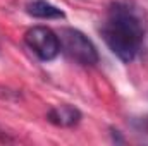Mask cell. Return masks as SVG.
<instances>
[{
    "label": "cell",
    "mask_w": 148,
    "mask_h": 146,
    "mask_svg": "<svg viewBox=\"0 0 148 146\" xmlns=\"http://www.w3.org/2000/svg\"><path fill=\"white\" fill-rule=\"evenodd\" d=\"M100 33L112 53L119 60L129 64L136 59L143 43V14L129 2H115L109 7Z\"/></svg>",
    "instance_id": "6da1fadb"
},
{
    "label": "cell",
    "mask_w": 148,
    "mask_h": 146,
    "mask_svg": "<svg viewBox=\"0 0 148 146\" xmlns=\"http://www.w3.org/2000/svg\"><path fill=\"white\" fill-rule=\"evenodd\" d=\"M60 50L81 65L98 64V50L93 41L76 28H62L59 31Z\"/></svg>",
    "instance_id": "7a4b0ae2"
},
{
    "label": "cell",
    "mask_w": 148,
    "mask_h": 146,
    "mask_svg": "<svg viewBox=\"0 0 148 146\" xmlns=\"http://www.w3.org/2000/svg\"><path fill=\"white\" fill-rule=\"evenodd\" d=\"M24 43L40 60L50 62L60 52L59 35L47 26H33L24 33Z\"/></svg>",
    "instance_id": "3957f363"
},
{
    "label": "cell",
    "mask_w": 148,
    "mask_h": 146,
    "mask_svg": "<svg viewBox=\"0 0 148 146\" xmlns=\"http://www.w3.org/2000/svg\"><path fill=\"white\" fill-rule=\"evenodd\" d=\"M47 119H48V122H52L53 126H59V127H74L81 122V112L73 105L64 103V105L52 107L47 113Z\"/></svg>",
    "instance_id": "277c9868"
},
{
    "label": "cell",
    "mask_w": 148,
    "mask_h": 146,
    "mask_svg": "<svg viewBox=\"0 0 148 146\" xmlns=\"http://www.w3.org/2000/svg\"><path fill=\"white\" fill-rule=\"evenodd\" d=\"M26 12L36 19H64L66 17L64 10H60L59 7H55L47 0H31L26 5Z\"/></svg>",
    "instance_id": "5b68a950"
},
{
    "label": "cell",
    "mask_w": 148,
    "mask_h": 146,
    "mask_svg": "<svg viewBox=\"0 0 148 146\" xmlns=\"http://www.w3.org/2000/svg\"><path fill=\"white\" fill-rule=\"evenodd\" d=\"M112 138H114V141H117V143H124V139L119 136V131H114V129H112Z\"/></svg>",
    "instance_id": "8992f818"
}]
</instances>
